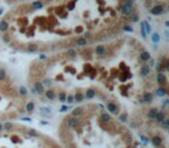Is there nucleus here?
Segmentation results:
<instances>
[{"instance_id":"1","label":"nucleus","mask_w":169,"mask_h":148,"mask_svg":"<svg viewBox=\"0 0 169 148\" xmlns=\"http://www.w3.org/2000/svg\"><path fill=\"white\" fill-rule=\"evenodd\" d=\"M63 148H143L138 139L119 122L101 110L95 122L72 112L60 128Z\"/></svg>"},{"instance_id":"2","label":"nucleus","mask_w":169,"mask_h":148,"mask_svg":"<svg viewBox=\"0 0 169 148\" xmlns=\"http://www.w3.org/2000/svg\"><path fill=\"white\" fill-rule=\"evenodd\" d=\"M9 148H63L53 139L38 133L36 130H14L12 125L9 128Z\"/></svg>"},{"instance_id":"3","label":"nucleus","mask_w":169,"mask_h":148,"mask_svg":"<svg viewBox=\"0 0 169 148\" xmlns=\"http://www.w3.org/2000/svg\"><path fill=\"white\" fill-rule=\"evenodd\" d=\"M12 124L6 123L0 125V148H9L11 139H9V128Z\"/></svg>"},{"instance_id":"4","label":"nucleus","mask_w":169,"mask_h":148,"mask_svg":"<svg viewBox=\"0 0 169 148\" xmlns=\"http://www.w3.org/2000/svg\"><path fill=\"white\" fill-rule=\"evenodd\" d=\"M164 11H166V8H163L162 6H155V7H153V8L149 9V13H151L152 15H161Z\"/></svg>"},{"instance_id":"5","label":"nucleus","mask_w":169,"mask_h":148,"mask_svg":"<svg viewBox=\"0 0 169 148\" xmlns=\"http://www.w3.org/2000/svg\"><path fill=\"white\" fill-rule=\"evenodd\" d=\"M121 11H122V13H123L124 15H129V14L132 13V5L125 3V4L122 6V9H121Z\"/></svg>"},{"instance_id":"6","label":"nucleus","mask_w":169,"mask_h":148,"mask_svg":"<svg viewBox=\"0 0 169 148\" xmlns=\"http://www.w3.org/2000/svg\"><path fill=\"white\" fill-rule=\"evenodd\" d=\"M140 74H141L143 77H148L149 74H151V67H149L148 65L141 66V68H140Z\"/></svg>"},{"instance_id":"7","label":"nucleus","mask_w":169,"mask_h":148,"mask_svg":"<svg viewBox=\"0 0 169 148\" xmlns=\"http://www.w3.org/2000/svg\"><path fill=\"white\" fill-rule=\"evenodd\" d=\"M87 38L86 37H79V38L77 40V45L78 46H86L87 45Z\"/></svg>"},{"instance_id":"8","label":"nucleus","mask_w":169,"mask_h":148,"mask_svg":"<svg viewBox=\"0 0 169 148\" xmlns=\"http://www.w3.org/2000/svg\"><path fill=\"white\" fill-rule=\"evenodd\" d=\"M95 52H96V54H98V56H103L104 52H106V49H104L103 45H98V46L95 49Z\"/></svg>"},{"instance_id":"9","label":"nucleus","mask_w":169,"mask_h":148,"mask_svg":"<svg viewBox=\"0 0 169 148\" xmlns=\"http://www.w3.org/2000/svg\"><path fill=\"white\" fill-rule=\"evenodd\" d=\"M140 58H141V60H149L151 59V54L147 52V51H143L141 52V54H140Z\"/></svg>"},{"instance_id":"10","label":"nucleus","mask_w":169,"mask_h":148,"mask_svg":"<svg viewBox=\"0 0 169 148\" xmlns=\"http://www.w3.org/2000/svg\"><path fill=\"white\" fill-rule=\"evenodd\" d=\"M156 80H158V82H159V83H164V82H166L164 74H162V73H159V74H158V77H156Z\"/></svg>"},{"instance_id":"11","label":"nucleus","mask_w":169,"mask_h":148,"mask_svg":"<svg viewBox=\"0 0 169 148\" xmlns=\"http://www.w3.org/2000/svg\"><path fill=\"white\" fill-rule=\"evenodd\" d=\"M31 6H32V7H35L36 9H40V8H42V7H43V3H42V1H40V0H37V1L32 3V4H31Z\"/></svg>"},{"instance_id":"12","label":"nucleus","mask_w":169,"mask_h":148,"mask_svg":"<svg viewBox=\"0 0 169 148\" xmlns=\"http://www.w3.org/2000/svg\"><path fill=\"white\" fill-rule=\"evenodd\" d=\"M7 28H8V23L6 21H1V22H0V30H1V31H6Z\"/></svg>"},{"instance_id":"13","label":"nucleus","mask_w":169,"mask_h":148,"mask_svg":"<svg viewBox=\"0 0 169 148\" xmlns=\"http://www.w3.org/2000/svg\"><path fill=\"white\" fill-rule=\"evenodd\" d=\"M37 50V46L35 45V44H31V45H29V48H28V51H30V52H34V51H36Z\"/></svg>"},{"instance_id":"14","label":"nucleus","mask_w":169,"mask_h":148,"mask_svg":"<svg viewBox=\"0 0 169 148\" xmlns=\"http://www.w3.org/2000/svg\"><path fill=\"white\" fill-rule=\"evenodd\" d=\"M152 40H153V42H154V43H158V42L160 41V37H159V35H158V34H154V35H153V37H152Z\"/></svg>"},{"instance_id":"15","label":"nucleus","mask_w":169,"mask_h":148,"mask_svg":"<svg viewBox=\"0 0 169 148\" xmlns=\"http://www.w3.org/2000/svg\"><path fill=\"white\" fill-rule=\"evenodd\" d=\"M131 21L137 22V21H138V16H137V15H132V16H131Z\"/></svg>"},{"instance_id":"16","label":"nucleus","mask_w":169,"mask_h":148,"mask_svg":"<svg viewBox=\"0 0 169 148\" xmlns=\"http://www.w3.org/2000/svg\"><path fill=\"white\" fill-rule=\"evenodd\" d=\"M67 54L73 56V54H75V52H74V50H69V51H67Z\"/></svg>"},{"instance_id":"17","label":"nucleus","mask_w":169,"mask_h":148,"mask_svg":"<svg viewBox=\"0 0 169 148\" xmlns=\"http://www.w3.org/2000/svg\"><path fill=\"white\" fill-rule=\"evenodd\" d=\"M124 30H126V31H132V28H131V27H127V26H126V27L124 28Z\"/></svg>"},{"instance_id":"18","label":"nucleus","mask_w":169,"mask_h":148,"mask_svg":"<svg viewBox=\"0 0 169 148\" xmlns=\"http://www.w3.org/2000/svg\"><path fill=\"white\" fill-rule=\"evenodd\" d=\"M147 1H152V0H147Z\"/></svg>"}]
</instances>
